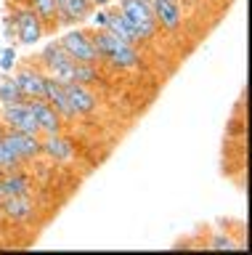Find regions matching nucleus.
Listing matches in <instances>:
<instances>
[{
    "mask_svg": "<svg viewBox=\"0 0 252 255\" xmlns=\"http://www.w3.org/2000/svg\"><path fill=\"white\" fill-rule=\"evenodd\" d=\"M90 37L98 51V61L109 64L112 69H136L141 64L138 48L128 40H122L120 35H114L112 29H96L90 32Z\"/></svg>",
    "mask_w": 252,
    "mask_h": 255,
    "instance_id": "obj_1",
    "label": "nucleus"
},
{
    "mask_svg": "<svg viewBox=\"0 0 252 255\" xmlns=\"http://www.w3.org/2000/svg\"><path fill=\"white\" fill-rule=\"evenodd\" d=\"M120 11L122 16L133 24L138 40H152L157 35V19H154V11H152V0H122L120 3Z\"/></svg>",
    "mask_w": 252,
    "mask_h": 255,
    "instance_id": "obj_2",
    "label": "nucleus"
},
{
    "mask_svg": "<svg viewBox=\"0 0 252 255\" xmlns=\"http://www.w3.org/2000/svg\"><path fill=\"white\" fill-rule=\"evenodd\" d=\"M40 61L45 72H48L51 77L61 80V83H69L72 80V69H75V59L64 51V45L61 43H48L40 51Z\"/></svg>",
    "mask_w": 252,
    "mask_h": 255,
    "instance_id": "obj_3",
    "label": "nucleus"
},
{
    "mask_svg": "<svg viewBox=\"0 0 252 255\" xmlns=\"http://www.w3.org/2000/svg\"><path fill=\"white\" fill-rule=\"evenodd\" d=\"M11 16H13V24H16V40H19L21 45L40 43V37L45 35V27H43L40 16H37L32 8H29V5L16 8Z\"/></svg>",
    "mask_w": 252,
    "mask_h": 255,
    "instance_id": "obj_4",
    "label": "nucleus"
},
{
    "mask_svg": "<svg viewBox=\"0 0 252 255\" xmlns=\"http://www.w3.org/2000/svg\"><path fill=\"white\" fill-rule=\"evenodd\" d=\"M59 43L64 45V51L72 56L75 61L101 64V61H98V51H96V45H93V37H90L88 29H72V32H67V35L59 40Z\"/></svg>",
    "mask_w": 252,
    "mask_h": 255,
    "instance_id": "obj_5",
    "label": "nucleus"
},
{
    "mask_svg": "<svg viewBox=\"0 0 252 255\" xmlns=\"http://www.w3.org/2000/svg\"><path fill=\"white\" fill-rule=\"evenodd\" d=\"M0 117H3V125L11 128V130H21V133L40 135V128H37L32 112H29V107H27V101H19V104H0Z\"/></svg>",
    "mask_w": 252,
    "mask_h": 255,
    "instance_id": "obj_6",
    "label": "nucleus"
},
{
    "mask_svg": "<svg viewBox=\"0 0 252 255\" xmlns=\"http://www.w3.org/2000/svg\"><path fill=\"white\" fill-rule=\"evenodd\" d=\"M43 99L51 104L53 112H56L61 120H77V112L72 109V104H69L64 83H61V80L45 75V80H43Z\"/></svg>",
    "mask_w": 252,
    "mask_h": 255,
    "instance_id": "obj_7",
    "label": "nucleus"
},
{
    "mask_svg": "<svg viewBox=\"0 0 252 255\" xmlns=\"http://www.w3.org/2000/svg\"><path fill=\"white\" fill-rule=\"evenodd\" d=\"M3 141L13 149V154H16L21 162H32V159H37L43 154L40 138L32 135V133H21V130H11V128H5Z\"/></svg>",
    "mask_w": 252,
    "mask_h": 255,
    "instance_id": "obj_8",
    "label": "nucleus"
},
{
    "mask_svg": "<svg viewBox=\"0 0 252 255\" xmlns=\"http://www.w3.org/2000/svg\"><path fill=\"white\" fill-rule=\"evenodd\" d=\"M152 11L157 19V27L165 29L168 35H175L180 29V21H183L180 0H152Z\"/></svg>",
    "mask_w": 252,
    "mask_h": 255,
    "instance_id": "obj_9",
    "label": "nucleus"
},
{
    "mask_svg": "<svg viewBox=\"0 0 252 255\" xmlns=\"http://www.w3.org/2000/svg\"><path fill=\"white\" fill-rule=\"evenodd\" d=\"M64 91H67V99L72 104V109L77 112V117H88L98 109V99L88 85L69 80V83H64Z\"/></svg>",
    "mask_w": 252,
    "mask_h": 255,
    "instance_id": "obj_10",
    "label": "nucleus"
},
{
    "mask_svg": "<svg viewBox=\"0 0 252 255\" xmlns=\"http://www.w3.org/2000/svg\"><path fill=\"white\" fill-rule=\"evenodd\" d=\"M0 215L8 218L11 223H27L35 215V205L29 194H16V197H0Z\"/></svg>",
    "mask_w": 252,
    "mask_h": 255,
    "instance_id": "obj_11",
    "label": "nucleus"
},
{
    "mask_svg": "<svg viewBox=\"0 0 252 255\" xmlns=\"http://www.w3.org/2000/svg\"><path fill=\"white\" fill-rule=\"evenodd\" d=\"M27 107H29V112H32V117H35L37 128H40V133H45V135L61 133V123H64V120L53 112V107L45 99H27Z\"/></svg>",
    "mask_w": 252,
    "mask_h": 255,
    "instance_id": "obj_12",
    "label": "nucleus"
},
{
    "mask_svg": "<svg viewBox=\"0 0 252 255\" xmlns=\"http://www.w3.org/2000/svg\"><path fill=\"white\" fill-rule=\"evenodd\" d=\"M13 80H16L19 91L27 96V99H43V80H45V72L37 69V67H19L16 75H13Z\"/></svg>",
    "mask_w": 252,
    "mask_h": 255,
    "instance_id": "obj_13",
    "label": "nucleus"
},
{
    "mask_svg": "<svg viewBox=\"0 0 252 255\" xmlns=\"http://www.w3.org/2000/svg\"><path fill=\"white\" fill-rule=\"evenodd\" d=\"M40 149L51 162H69V159H75V143L69 138H64L61 133L45 135L40 141Z\"/></svg>",
    "mask_w": 252,
    "mask_h": 255,
    "instance_id": "obj_14",
    "label": "nucleus"
},
{
    "mask_svg": "<svg viewBox=\"0 0 252 255\" xmlns=\"http://www.w3.org/2000/svg\"><path fill=\"white\" fill-rule=\"evenodd\" d=\"M90 0H56L59 24H80L90 16Z\"/></svg>",
    "mask_w": 252,
    "mask_h": 255,
    "instance_id": "obj_15",
    "label": "nucleus"
},
{
    "mask_svg": "<svg viewBox=\"0 0 252 255\" xmlns=\"http://www.w3.org/2000/svg\"><path fill=\"white\" fill-rule=\"evenodd\" d=\"M0 194L3 197H16V194H32V181L27 173L16 170H3L0 173Z\"/></svg>",
    "mask_w": 252,
    "mask_h": 255,
    "instance_id": "obj_16",
    "label": "nucleus"
},
{
    "mask_svg": "<svg viewBox=\"0 0 252 255\" xmlns=\"http://www.w3.org/2000/svg\"><path fill=\"white\" fill-rule=\"evenodd\" d=\"M104 29H112L114 35H120L122 40H128V43H141L138 35H136V29H133V24L122 16V11L117 8V11H106V27Z\"/></svg>",
    "mask_w": 252,
    "mask_h": 255,
    "instance_id": "obj_17",
    "label": "nucleus"
},
{
    "mask_svg": "<svg viewBox=\"0 0 252 255\" xmlns=\"http://www.w3.org/2000/svg\"><path fill=\"white\" fill-rule=\"evenodd\" d=\"M27 5L40 16L45 29H56L59 27V21H56V0H27Z\"/></svg>",
    "mask_w": 252,
    "mask_h": 255,
    "instance_id": "obj_18",
    "label": "nucleus"
},
{
    "mask_svg": "<svg viewBox=\"0 0 252 255\" xmlns=\"http://www.w3.org/2000/svg\"><path fill=\"white\" fill-rule=\"evenodd\" d=\"M19 101H27V96L19 91L16 80L8 72H0V104H19Z\"/></svg>",
    "mask_w": 252,
    "mask_h": 255,
    "instance_id": "obj_19",
    "label": "nucleus"
},
{
    "mask_svg": "<svg viewBox=\"0 0 252 255\" xmlns=\"http://www.w3.org/2000/svg\"><path fill=\"white\" fill-rule=\"evenodd\" d=\"M72 80H75V83H83V85H96V83H101L98 64H90V61H75Z\"/></svg>",
    "mask_w": 252,
    "mask_h": 255,
    "instance_id": "obj_20",
    "label": "nucleus"
},
{
    "mask_svg": "<svg viewBox=\"0 0 252 255\" xmlns=\"http://www.w3.org/2000/svg\"><path fill=\"white\" fill-rule=\"evenodd\" d=\"M207 247H210V250H242L244 242H234V239L228 237L226 231H218V234H212V237H210Z\"/></svg>",
    "mask_w": 252,
    "mask_h": 255,
    "instance_id": "obj_21",
    "label": "nucleus"
},
{
    "mask_svg": "<svg viewBox=\"0 0 252 255\" xmlns=\"http://www.w3.org/2000/svg\"><path fill=\"white\" fill-rule=\"evenodd\" d=\"M16 167H21V159L13 154L8 143L0 138V170H16Z\"/></svg>",
    "mask_w": 252,
    "mask_h": 255,
    "instance_id": "obj_22",
    "label": "nucleus"
},
{
    "mask_svg": "<svg viewBox=\"0 0 252 255\" xmlns=\"http://www.w3.org/2000/svg\"><path fill=\"white\" fill-rule=\"evenodd\" d=\"M13 67H16V51L8 45L0 51V72H11Z\"/></svg>",
    "mask_w": 252,
    "mask_h": 255,
    "instance_id": "obj_23",
    "label": "nucleus"
},
{
    "mask_svg": "<svg viewBox=\"0 0 252 255\" xmlns=\"http://www.w3.org/2000/svg\"><path fill=\"white\" fill-rule=\"evenodd\" d=\"M3 32H5V40H16V24H13V16H5V27H3Z\"/></svg>",
    "mask_w": 252,
    "mask_h": 255,
    "instance_id": "obj_24",
    "label": "nucleus"
},
{
    "mask_svg": "<svg viewBox=\"0 0 252 255\" xmlns=\"http://www.w3.org/2000/svg\"><path fill=\"white\" fill-rule=\"evenodd\" d=\"M96 24H98V29L106 27V8L104 5H101V11H96Z\"/></svg>",
    "mask_w": 252,
    "mask_h": 255,
    "instance_id": "obj_25",
    "label": "nucleus"
},
{
    "mask_svg": "<svg viewBox=\"0 0 252 255\" xmlns=\"http://www.w3.org/2000/svg\"><path fill=\"white\" fill-rule=\"evenodd\" d=\"M112 0H90V5H109Z\"/></svg>",
    "mask_w": 252,
    "mask_h": 255,
    "instance_id": "obj_26",
    "label": "nucleus"
},
{
    "mask_svg": "<svg viewBox=\"0 0 252 255\" xmlns=\"http://www.w3.org/2000/svg\"><path fill=\"white\" fill-rule=\"evenodd\" d=\"M3 133H5V125H0V138H3Z\"/></svg>",
    "mask_w": 252,
    "mask_h": 255,
    "instance_id": "obj_27",
    "label": "nucleus"
},
{
    "mask_svg": "<svg viewBox=\"0 0 252 255\" xmlns=\"http://www.w3.org/2000/svg\"><path fill=\"white\" fill-rule=\"evenodd\" d=\"M186 3H196V0H186Z\"/></svg>",
    "mask_w": 252,
    "mask_h": 255,
    "instance_id": "obj_28",
    "label": "nucleus"
},
{
    "mask_svg": "<svg viewBox=\"0 0 252 255\" xmlns=\"http://www.w3.org/2000/svg\"><path fill=\"white\" fill-rule=\"evenodd\" d=\"M0 218H3V215H0Z\"/></svg>",
    "mask_w": 252,
    "mask_h": 255,
    "instance_id": "obj_29",
    "label": "nucleus"
},
{
    "mask_svg": "<svg viewBox=\"0 0 252 255\" xmlns=\"http://www.w3.org/2000/svg\"><path fill=\"white\" fill-rule=\"evenodd\" d=\"M0 197H3V194H0Z\"/></svg>",
    "mask_w": 252,
    "mask_h": 255,
    "instance_id": "obj_30",
    "label": "nucleus"
},
{
    "mask_svg": "<svg viewBox=\"0 0 252 255\" xmlns=\"http://www.w3.org/2000/svg\"><path fill=\"white\" fill-rule=\"evenodd\" d=\"M0 173H3V170H0Z\"/></svg>",
    "mask_w": 252,
    "mask_h": 255,
    "instance_id": "obj_31",
    "label": "nucleus"
}]
</instances>
